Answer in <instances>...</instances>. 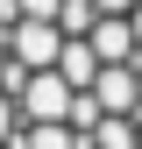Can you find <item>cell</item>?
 Masks as SVG:
<instances>
[{"instance_id":"6da1fadb","label":"cell","mask_w":142,"mask_h":149,"mask_svg":"<svg viewBox=\"0 0 142 149\" xmlns=\"http://www.w3.org/2000/svg\"><path fill=\"white\" fill-rule=\"evenodd\" d=\"M14 100H22V114H29V121H57V128H71L78 92H71V78H64V71H29Z\"/></svg>"},{"instance_id":"7a4b0ae2","label":"cell","mask_w":142,"mask_h":149,"mask_svg":"<svg viewBox=\"0 0 142 149\" xmlns=\"http://www.w3.org/2000/svg\"><path fill=\"white\" fill-rule=\"evenodd\" d=\"M7 43H14V64H22V71H57L71 36H64L57 22H14V29H7Z\"/></svg>"},{"instance_id":"3957f363","label":"cell","mask_w":142,"mask_h":149,"mask_svg":"<svg viewBox=\"0 0 142 149\" xmlns=\"http://www.w3.org/2000/svg\"><path fill=\"white\" fill-rule=\"evenodd\" d=\"M93 50H100L106 64H142V50H135V22H128V14H106V22L93 29Z\"/></svg>"},{"instance_id":"277c9868","label":"cell","mask_w":142,"mask_h":149,"mask_svg":"<svg viewBox=\"0 0 142 149\" xmlns=\"http://www.w3.org/2000/svg\"><path fill=\"white\" fill-rule=\"evenodd\" d=\"M57 71L71 78V92H93V85L106 78V57H100L93 43H64V64H57Z\"/></svg>"},{"instance_id":"5b68a950","label":"cell","mask_w":142,"mask_h":149,"mask_svg":"<svg viewBox=\"0 0 142 149\" xmlns=\"http://www.w3.org/2000/svg\"><path fill=\"white\" fill-rule=\"evenodd\" d=\"M64 0H22V22H57Z\"/></svg>"},{"instance_id":"8992f818","label":"cell","mask_w":142,"mask_h":149,"mask_svg":"<svg viewBox=\"0 0 142 149\" xmlns=\"http://www.w3.org/2000/svg\"><path fill=\"white\" fill-rule=\"evenodd\" d=\"M14 78V43H7V29H0V85Z\"/></svg>"},{"instance_id":"52a82bcc","label":"cell","mask_w":142,"mask_h":149,"mask_svg":"<svg viewBox=\"0 0 142 149\" xmlns=\"http://www.w3.org/2000/svg\"><path fill=\"white\" fill-rule=\"evenodd\" d=\"M100 7H106V14H135L142 0H100Z\"/></svg>"},{"instance_id":"ba28073f","label":"cell","mask_w":142,"mask_h":149,"mask_svg":"<svg viewBox=\"0 0 142 149\" xmlns=\"http://www.w3.org/2000/svg\"><path fill=\"white\" fill-rule=\"evenodd\" d=\"M128 22H135V50H142V7H135V14H128Z\"/></svg>"},{"instance_id":"9c48e42d","label":"cell","mask_w":142,"mask_h":149,"mask_svg":"<svg viewBox=\"0 0 142 149\" xmlns=\"http://www.w3.org/2000/svg\"><path fill=\"white\" fill-rule=\"evenodd\" d=\"M7 149H22V142H7Z\"/></svg>"}]
</instances>
